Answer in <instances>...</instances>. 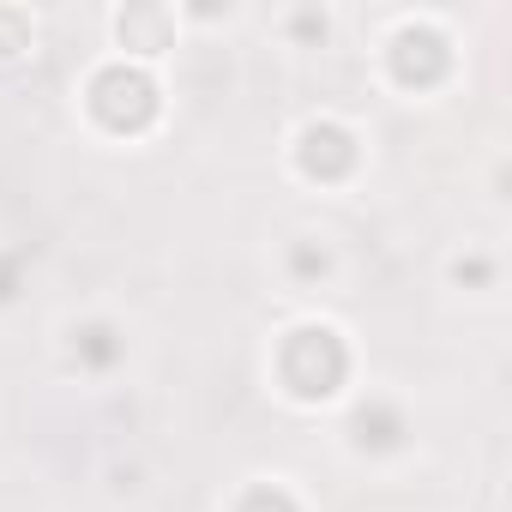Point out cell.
Returning <instances> with one entry per match:
<instances>
[{
    "label": "cell",
    "mask_w": 512,
    "mask_h": 512,
    "mask_svg": "<svg viewBox=\"0 0 512 512\" xmlns=\"http://www.w3.org/2000/svg\"><path fill=\"white\" fill-rule=\"evenodd\" d=\"M278 374L296 398H326L350 374V350L338 344L332 326H302V332H290V344L278 356Z\"/></svg>",
    "instance_id": "obj_1"
},
{
    "label": "cell",
    "mask_w": 512,
    "mask_h": 512,
    "mask_svg": "<svg viewBox=\"0 0 512 512\" xmlns=\"http://www.w3.org/2000/svg\"><path fill=\"white\" fill-rule=\"evenodd\" d=\"M296 163H302L308 175L332 181V175H344V169L356 163V139H350L338 121H314V127L296 139Z\"/></svg>",
    "instance_id": "obj_2"
},
{
    "label": "cell",
    "mask_w": 512,
    "mask_h": 512,
    "mask_svg": "<svg viewBox=\"0 0 512 512\" xmlns=\"http://www.w3.org/2000/svg\"><path fill=\"white\" fill-rule=\"evenodd\" d=\"M350 440L368 452H386V446H398L404 440V410L398 404H386V398H368V404H356V416H350Z\"/></svg>",
    "instance_id": "obj_3"
},
{
    "label": "cell",
    "mask_w": 512,
    "mask_h": 512,
    "mask_svg": "<svg viewBox=\"0 0 512 512\" xmlns=\"http://www.w3.org/2000/svg\"><path fill=\"white\" fill-rule=\"evenodd\" d=\"M235 512H302V506H296V494H290V488L260 482V488H247V494L235 500Z\"/></svg>",
    "instance_id": "obj_4"
},
{
    "label": "cell",
    "mask_w": 512,
    "mask_h": 512,
    "mask_svg": "<svg viewBox=\"0 0 512 512\" xmlns=\"http://www.w3.org/2000/svg\"><path fill=\"white\" fill-rule=\"evenodd\" d=\"M73 338H85V344H73V350H85V362H91V368H109V362L121 356L115 326H85V332H73Z\"/></svg>",
    "instance_id": "obj_5"
},
{
    "label": "cell",
    "mask_w": 512,
    "mask_h": 512,
    "mask_svg": "<svg viewBox=\"0 0 512 512\" xmlns=\"http://www.w3.org/2000/svg\"><path fill=\"white\" fill-rule=\"evenodd\" d=\"M290 266H296L302 278H314V272L326 278V272H332V253H326L320 241H296V247H290Z\"/></svg>",
    "instance_id": "obj_6"
},
{
    "label": "cell",
    "mask_w": 512,
    "mask_h": 512,
    "mask_svg": "<svg viewBox=\"0 0 512 512\" xmlns=\"http://www.w3.org/2000/svg\"><path fill=\"white\" fill-rule=\"evenodd\" d=\"M13 296V260H0V302Z\"/></svg>",
    "instance_id": "obj_7"
}]
</instances>
